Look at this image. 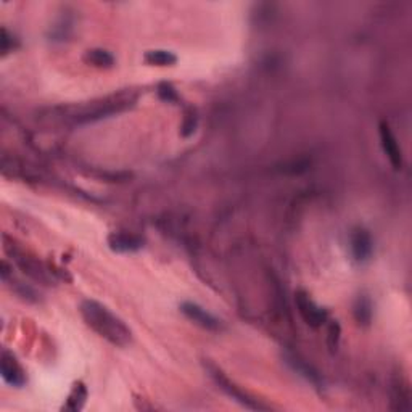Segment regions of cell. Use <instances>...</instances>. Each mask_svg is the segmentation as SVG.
Returning a JSON list of instances; mask_svg holds the SVG:
<instances>
[{
  "instance_id": "5bb4252c",
  "label": "cell",
  "mask_w": 412,
  "mask_h": 412,
  "mask_svg": "<svg viewBox=\"0 0 412 412\" xmlns=\"http://www.w3.org/2000/svg\"><path fill=\"white\" fill-rule=\"evenodd\" d=\"M86 399H87V388L83 384V382H76V384L73 385V390L69 392L68 398H66V403L63 404V411H81L84 408L86 404Z\"/></svg>"
},
{
  "instance_id": "7a4b0ae2",
  "label": "cell",
  "mask_w": 412,
  "mask_h": 412,
  "mask_svg": "<svg viewBox=\"0 0 412 412\" xmlns=\"http://www.w3.org/2000/svg\"><path fill=\"white\" fill-rule=\"evenodd\" d=\"M5 242V252H7L11 261L18 266L21 272L29 278H33L34 282L42 283V286H54L57 271H52L47 264H44L39 258L34 257L33 253H29L28 249L16 245L13 239H8V235H4Z\"/></svg>"
},
{
  "instance_id": "ac0fdd59",
  "label": "cell",
  "mask_w": 412,
  "mask_h": 412,
  "mask_svg": "<svg viewBox=\"0 0 412 412\" xmlns=\"http://www.w3.org/2000/svg\"><path fill=\"white\" fill-rule=\"evenodd\" d=\"M158 95L161 100H165V102H177L179 100V97H177V92L174 87L170 84V83H161L158 86Z\"/></svg>"
},
{
  "instance_id": "3957f363",
  "label": "cell",
  "mask_w": 412,
  "mask_h": 412,
  "mask_svg": "<svg viewBox=\"0 0 412 412\" xmlns=\"http://www.w3.org/2000/svg\"><path fill=\"white\" fill-rule=\"evenodd\" d=\"M206 372L210 374L211 379L214 380V384L219 387V390H223L229 398L234 399V401L240 403L242 406H245L247 409L252 411H268L269 406H266L263 403H259L258 399H254L252 394H248L247 392H243L239 385H235L228 375H225L223 370L216 365H213L211 363H205Z\"/></svg>"
},
{
  "instance_id": "7c38bea8",
  "label": "cell",
  "mask_w": 412,
  "mask_h": 412,
  "mask_svg": "<svg viewBox=\"0 0 412 412\" xmlns=\"http://www.w3.org/2000/svg\"><path fill=\"white\" fill-rule=\"evenodd\" d=\"M353 314H355L356 322L359 326H369L372 322V314H374V306L372 301L365 295H359L355 301V306H353Z\"/></svg>"
},
{
  "instance_id": "6da1fadb",
  "label": "cell",
  "mask_w": 412,
  "mask_h": 412,
  "mask_svg": "<svg viewBox=\"0 0 412 412\" xmlns=\"http://www.w3.org/2000/svg\"><path fill=\"white\" fill-rule=\"evenodd\" d=\"M81 317L84 319L87 327L107 340L108 343L118 348H126L131 345L132 332L126 326L124 321L108 310L105 305L95 300H84L79 306Z\"/></svg>"
},
{
  "instance_id": "2e32d148",
  "label": "cell",
  "mask_w": 412,
  "mask_h": 412,
  "mask_svg": "<svg viewBox=\"0 0 412 412\" xmlns=\"http://www.w3.org/2000/svg\"><path fill=\"white\" fill-rule=\"evenodd\" d=\"M20 42L13 34L8 33L7 29L2 28V36H0V47H2V55H8L10 52H13L16 47H18Z\"/></svg>"
},
{
  "instance_id": "ba28073f",
  "label": "cell",
  "mask_w": 412,
  "mask_h": 412,
  "mask_svg": "<svg viewBox=\"0 0 412 412\" xmlns=\"http://www.w3.org/2000/svg\"><path fill=\"white\" fill-rule=\"evenodd\" d=\"M182 314L190 319L196 326L205 329V330H219L220 329V321L213 316L211 312H208L206 310H203L200 305L192 303V301H185L181 305Z\"/></svg>"
},
{
  "instance_id": "5b68a950",
  "label": "cell",
  "mask_w": 412,
  "mask_h": 412,
  "mask_svg": "<svg viewBox=\"0 0 412 412\" xmlns=\"http://www.w3.org/2000/svg\"><path fill=\"white\" fill-rule=\"evenodd\" d=\"M0 374L8 385L15 388L25 387L28 382L26 370L23 369V365L13 353L8 350H2V355H0Z\"/></svg>"
},
{
  "instance_id": "9a60e30c",
  "label": "cell",
  "mask_w": 412,
  "mask_h": 412,
  "mask_svg": "<svg viewBox=\"0 0 412 412\" xmlns=\"http://www.w3.org/2000/svg\"><path fill=\"white\" fill-rule=\"evenodd\" d=\"M4 282H11V288L15 290V293L21 297L28 303H39V293L34 290L31 286H28V283L21 282V281H16L13 277V272H11L10 276H7L5 278H2Z\"/></svg>"
},
{
  "instance_id": "52a82bcc",
  "label": "cell",
  "mask_w": 412,
  "mask_h": 412,
  "mask_svg": "<svg viewBox=\"0 0 412 412\" xmlns=\"http://www.w3.org/2000/svg\"><path fill=\"white\" fill-rule=\"evenodd\" d=\"M350 248L356 263H365V261L372 258L374 253L372 237H370V234L365 229L358 228L350 235Z\"/></svg>"
},
{
  "instance_id": "9c48e42d",
  "label": "cell",
  "mask_w": 412,
  "mask_h": 412,
  "mask_svg": "<svg viewBox=\"0 0 412 412\" xmlns=\"http://www.w3.org/2000/svg\"><path fill=\"white\" fill-rule=\"evenodd\" d=\"M107 243L108 248L114 253H136L143 248L145 240L141 235L129 234V232H112Z\"/></svg>"
},
{
  "instance_id": "277c9868",
  "label": "cell",
  "mask_w": 412,
  "mask_h": 412,
  "mask_svg": "<svg viewBox=\"0 0 412 412\" xmlns=\"http://www.w3.org/2000/svg\"><path fill=\"white\" fill-rule=\"evenodd\" d=\"M295 305L298 307L300 316L310 327H322L327 322L329 314L324 307L319 306L314 300L310 297V293L305 290H298L295 293Z\"/></svg>"
},
{
  "instance_id": "e0dca14e",
  "label": "cell",
  "mask_w": 412,
  "mask_h": 412,
  "mask_svg": "<svg viewBox=\"0 0 412 412\" xmlns=\"http://www.w3.org/2000/svg\"><path fill=\"white\" fill-rule=\"evenodd\" d=\"M196 124H199V118H196L194 112L185 114L184 123L181 126V136L182 137L194 136V132L196 131Z\"/></svg>"
},
{
  "instance_id": "8fae6325",
  "label": "cell",
  "mask_w": 412,
  "mask_h": 412,
  "mask_svg": "<svg viewBox=\"0 0 412 412\" xmlns=\"http://www.w3.org/2000/svg\"><path fill=\"white\" fill-rule=\"evenodd\" d=\"M83 60L87 63L89 66L94 68H100V69H108L114 66V57L110 54L105 49H90L87 50Z\"/></svg>"
},
{
  "instance_id": "d6986e66",
  "label": "cell",
  "mask_w": 412,
  "mask_h": 412,
  "mask_svg": "<svg viewBox=\"0 0 412 412\" xmlns=\"http://www.w3.org/2000/svg\"><path fill=\"white\" fill-rule=\"evenodd\" d=\"M339 339H340V326L336 321H332L329 327V345L330 350H336V345H339Z\"/></svg>"
},
{
  "instance_id": "30bf717a",
  "label": "cell",
  "mask_w": 412,
  "mask_h": 412,
  "mask_svg": "<svg viewBox=\"0 0 412 412\" xmlns=\"http://www.w3.org/2000/svg\"><path fill=\"white\" fill-rule=\"evenodd\" d=\"M283 359H286V363L295 370V372L303 377L305 380L310 382L311 385H314L316 388H321L324 385L321 374H319L310 363H306L303 358H300L298 355H293V353H286Z\"/></svg>"
},
{
  "instance_id": "8992f818",
  "label": "cell",
  "mask_w": 412,
  "mask_h": 412,
  "mask_svg": "<svg viewBox=\"0 0 412 412\" xmlns=\"http://www.w3.org/2000/svg\"><path fill=\"white\" fill-rule=\"evenodd\" d=\"M379 134H380V142H382V148L387 155V158L390 160V163L393 166L394 171H399L403 167V152L401 147L394 137L392 127L388 126V123H380L379 126Z\"/></svg>"
},
{
  "instance_id": "4fadbf2b",
  "label": "cell",
  "mask_w": 412,
  "mask_h": 412,
  "mask_svg": "<svg viewBox=\"0 0 412 412\" xmlns=\"http://www.w3.org/2000/svg\"><path fill=\"white\" fill-rule=\"evenodd\" d=\"M143 61L147 63V65H150V66L165 68V66H174V65H176L177 57L174 55L172 52H170V50L156 49V50L145 52Z\"/></svg>"
}]
</instances>
